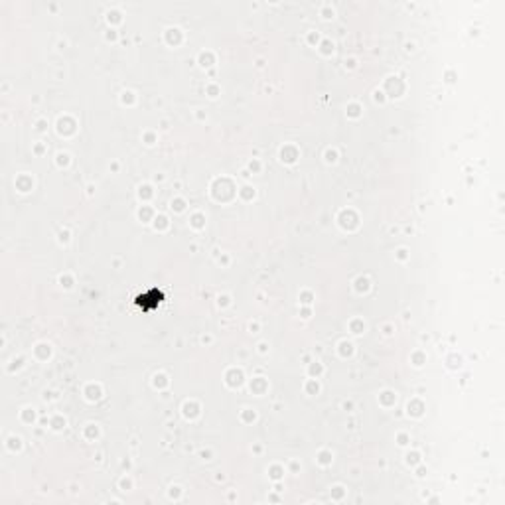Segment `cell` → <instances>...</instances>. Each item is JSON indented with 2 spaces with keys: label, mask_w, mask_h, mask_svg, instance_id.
<instances>
[{
  "label": "cell",
  "mask_w": 505,
  "mask_h": 505,
  "mask_svg": "<svg viewBox=\"0 0 505 505\" xmlns=\"http://www.w3.org/2000/svg\"><path fill=\"white\" fill-rule=\"evenodd\" d=\"M160 300H162V294H160V292H156V290H152V292H148V294L140 296V298H138V304L142 306V310H148L150 306L160 304Z\"/></svg>",
  "instance_id": "obj_1"
}]
</instances>
